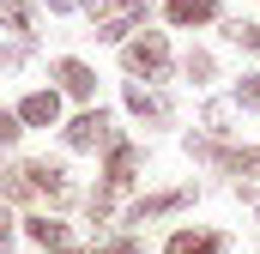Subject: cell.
Instances as JSON below:
<instances>
[{"label":"cell","mask_w":260,"mask_h":254,"mask_svg":"<svg viewBox=\"0 0 260 254\" xmlns=\"http://www.w3.org/2000/svg\"><path fill=\"white\" fill-rule=\"evenodd\" d=\"M218 18H224V0H164L170 30H200V24H218Z\"/></svg>","instance_id":"7c38bea8"},{"label":"cell","mask_w":260,"mask_h":254,"mask_svg":"<svg viewBox=\"0 0 260 254\" xmlns=\"http://www.w3.org/2000/svg\"><path fill=\"white\" fill-rule=\"evenodd\" d=\"M85 18H91V37L97 43H127L133 30H145V18H151V6L145 0H85Z\"/></svg>","instance_id":"277c9868"},{"label":"cell","mask_w":260,"mask_h":254,"mask_svg":"<svg viewBox=\"0 0 260 254\" xmlns=\"http://www.w3.org/2000/svg\"><path fill=\"white\" fill-rule=\"evenodd\" d=\"M115 139H121V127H115V115L103 103H85V109H73L61 121V145L67 151H109Z\"/></svg>","instance_id":"5b68a950"},{"label":"cell","mask_w":260,"mask_h":254,"mask_svg":"<svg viewBox=\"0 0 260 254\" xmlns=\"http://www.w3.org/2000/svg\"><path fill=\"white\" fill-rule=\"evenodd\" d=\"M49 85L61 91L67 103H79V109L97 103V67L85 61V55H55L49 61Z\"/></svg>","instance_id":"52a82bcc"},{"label":"cell","mask_w":260,"mask_h":254,"mask_svg":"<svg viewBox=\"0 0 260 254\" xmlns=\"http://www.w3.org/2000/svg\"><path fill=\"white\" fill-rule=\"evenodd\" d=\"M43 12L49 18H73V12H85V0H43Z\"/></svg>","instance_id":"cb8c5ba5"},{"label":"cell","mask_w":260,"mask_h":254,"mask_svg":"<svg viewBox=\"0 0 260 254\" xmlns=\"http://www.w3.org/2000/svg\"><path fill=\"white\" fill-rule=\"evenodd\" d=\"M194 182H176V188H151V194H139L127 206V224H157V218H176V212H188L194 206Z\"/></svg>","instance_id":"9c48e42d"},{"label":"cell","mask_w":260,"mask_h":254,"mask_svg":"<svg viewBox=\"0 0 260 254\" xmlns=\"http://www.w3.org/2000/svg\"><path fill=\"white\" fill-rule=\"evenodd\" d=\"M224 248H230V236L224 230H200V224L170 230V242H164V254H224Z\"/></svg>","instance_id":"4fadbf2b"},{"label":"cell","mask_w":260,"mask_h":254,"mask_svg":"<svg viewBox=\"0 0 260 254\" xmlns=\"http://www.w3.org/2000/svg\"><path fill=\"white\" fill-rule=\"evenodd\" d=\"M121 109H127L133 121H151V127H170V121H176V103H170L164 91H151L145 79H127V85H121Z\"/></svg>","instance_id":"8fae6325"},{"label":"cell","mask_w":260,"mask_h":254,"mask_svg":"<svg viewBox=\"0 0 260 254\" xmlns=\"http://www.w3.org/2000/svg\"><path fill=\"white\" fill-rule=\"evenodd\" d=\"M12 115L24 121V133H49V127L67 121V97L55 85H37V91H24V97L12 103Z\"/></svg>","instance_id":"ba28073f"},{"label":"cell","mask_w":260,"mask_h":254,"mask_svg":"<svg viewBox=\"0 0 260 254\" xmlns=\"http://www.w3.org/2000/svg\"><path fill=\"white\" fill-rule=\"evenodd\" d=\"M91 254H145V242H139L133 230H121V236H103V242H91Z\"/></svg>","instance_id":"7402d4cb"},{"label":"cell","mask_w":260,"mask_h":254,"mask_svg":"<svg viewBox=\"0 0 260 254\" xmlns=\"http://www.w3.org/2000/svg\"><path fill=\"white\" fill-rule=\"evenodd\" d=\"M37 188H30V164L24 157H6L0 164V206H30Z\"/></svg>","instance_id":"5bb4252c"},{"label":"cell","mask_w":260,"mask_h":254,"mask_svg":"<svg viewBox=\"0 0 260 254\" xmlns=\"http://www.w3.org/2000/svg\"><path fill=\"white\" fill-rule=\"evenodd\" d=\"M139 170H145V145L121 133V139H115V145L103 151V170H97V188L85 194V218H91V224H103V218L115 212V200H121V194H127L133 182H139Z\"/></svg>","instance_id":"6da1fadb"},{"label":"cell","mask_w":260,"mask_h":254,"mask_svg":"<svg viewBox=\"0 0 260 254\" xmlns=\"http://www.w3.org/2000/svg\"><path fill=\"white\" fill-rule=\"evenodd\" d=\"M49 254H91V248H79V242H67V248H49Z\"/></svg>","instance_id":"d4e9b609"},{"label":"cell","mask_w":260,"mask_h":254,"mask_svg":"<svg viewBox=\"0 0 260 254\" xmlns=\"http://www.w3.org/2000/svg\"><path fill=\"white\" fill-rule=\"evenodd\" d=\"M18 242V218H12V206H0V254H12Z\"/></svg>","instance_id":"603a6c76"},{"label":"cell","mask_w":260,"mask_h":254,"mask_svg":"<svg viewBox=\"0 0 260 254\" xmlns=\"http://www.w3.org/2000/svg\"><path fill=\"white\" fill-rule=\"evenodd\" d=\"M121 73H127V79H145V85L170 79V73H176L170 37H164V30H133L127 43H121Z\"/></svg>","instance_id":"3957f363"},{"label":"cell","mask_w":260,"mask_h":254,"mask_svg":"<svg viewBox=\"0 0 260 254\" xmlns=\"http://www.w3.org/2000/svg\"><path fill=\"white\" fill-rule=\"evenodd\" d=\"M37 61V37H6L0 43V73H24Z\"/></svg>","instance_id":"2e32d148"},{"label":"cell","mask_w":260,"mask_h":254,"mask_svg":"<svg viewBox=\"0 0 260 254\" xmlns=\"http://www.w3.org/2000/svg\"><path fill=\"white\" fill-rule=\"evenodd\" d=\"M18 139H24V121H18L12 109H0V164H6L12 151H18Z\"/></svg>","instance_id":"ffe728a7"},{"label":"cell","mask_w":260,"mask_h":254,"mask_svg":"<svg viewBox=\"0 0 260 254\" xmlns=\"http://www.w3.org/2000/svg\"><path fill=\"white\" fill-rule=\"evenodd\" d=\"M182 151H188L194 164H212L218 176H230L236 188H248L260 176V145H230V139H212V133H188Z\"/></svg>","instance_id":"7a4b0ae2"},{"label":"cell","mask_w":260,"mask_h":254,"mask_svg":"<svg viewBox=\"0 0 260 254\" xmlns=\"http://www.w3.org/2000/svg\"><path fill=\"white\" fill-rule=\"evenodd\" d=\"M224 43H236L242 55L260 61V18H224Z\"/></svg>","instance_id":"e0dca14e"},{"label":"cell","mask_w":260,"mask_h":254,"mask_svg":"<svg viewBox=\"0 0 260 254\" xmlns=\"http://www.w3.org/2000/svg\"><path fill=\"white\" fill-rule=\"evenodd\" d=\"M182 79H188V85H212V79H218V61H212L206 49H188V55H182Z\"/></svg>","instance_id":"ac0fdd59"},{"label":"cell","mask_w":260,"mask_h":254,"mask_svg":"<svg viewBox=\"0 0 260 254\" xmlns=\"http://www.w3.org/2000/svg\"><path fill=\"white\" fill-rule=\"evenodd\" d=\"M230 103H236V109H254V115H260V73H242V79L230 85Z\"/></svg>","instance_id":"d6986e66"},{"label":"cell","mask_w":260,"mask_h":254,"mask_svg":"<svg viewBox=\"0 0 260 254\" xmlns=\"http://www.w3.org/2000/svg\"><path fill=\"white\" fill-rule=\"evenodd\" d=\"M200 127H206L212 139H224V133H230V103H218V97H212V103L200 109Z\"/></svg>","instance_id":"44dd1931"},{"label":"cell","mask_w":260,"mask_h":254,"mask_svg":"<svg viewBox=\"0 0 260 254\" xmlns=\"http://www.w3.org/2000/svg\"><path fill=\"white\" fill-rule=\"evenodd\" d=\"M18 242H30L37 254L67 248V242H73V224H67V212H24V218H18Z\"/></svg>","instance_id":"30bf717a"},{"label":"cell","mask_w":260,"mask_h":254,"mask_svg":"<svg viewBox=\"0 0 260 254\" xmlns=\"http://www.w3.org/2000/svg\"><path fill=\"white\" fill-rule=\"evenodd\" d=\"M37 0H0V30L6 37H37Z\"/></svg>","instance_id":"9a60e30c"},{"label":"cell","mask_w":260,"mask_h":254,"mask_svg":"<svg viewBox=\"0 0 260 254\" xmlns=\"http://www.w3.org/2000/svg\"><path fill=\"white\" fill-rule=\"evenodd\" d=\"M24 164H30V188H37V200H43L49 212H73L79 182H73V170H67L61 157H24Z\"/></svg>","instance_id":"8992f818"}]
</instances>
